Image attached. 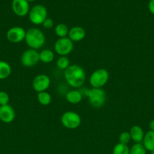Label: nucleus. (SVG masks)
I'll return each mask as SVG.
<instances>
[{
	"label": "nucleus",
	"instance_id": "17",
	"mask_svg": "<svg viewBox=\"0 0 154 154\" xmlns=\"http://www.w3.org/2000/svg\"><path fill=\"white\" fill-rule=\"evenodd\" d=\"M54 54L51 50L45 49L39 53V61L43 63H50L53 61Z\"/></svg>",
	"mask_w": 154,
	"mask_h": 154
},
{
	"label": "nucleus",
	"instance_id": "27",
	"mask_svg": "<svg viewBox=\"0 0 154 154\" xmlns=\"http://www.w3.org/2000/svg\"><path fill=\"white\" fill-rule=\"evenodd\" d=\"M148 8H149V12L152 14L154 15V0H150L148 4Z\"/></svg>",
	"mask_w": 154,
	"mask_h": 154
},
{
	"label": "nucleus",
	"instance_id": "3",
	"mask_svg": "<svg viewBox=\"0 0 154 154\" xmlns=\"http://www.w3.org/2000/svg\"><path fill=\"white\" fill-rule=\"evenodd\" d=\"M87 96L90 105L95 108H102L107 100V94L102 88L90 89L87 91Z\"/></svg>",
	"mask_w": 154,
	"mask_h": 154
},
{
	"label": "nucleus",
	"instance_id": "10",
	"mask_svg": "<svg viewBox=\"0 0 154 154\" xmlns=\"http://www.w3.org/2000/svg\"><path fill=\"white\" fill-rule=\"evenodd\" d=\"M11 8L18 17H25L30 12V4L27 0H12Z\"/></svg>",
	"mask_w": 154,
	"mask_h": 154
},
{
	"label": "nucleus",
	"instance_id": "14",
	"mask_svg": "<svg viewBox=\"0 0 154 154\" xmlns=\"http://www.w3.org/2000/svg\"><path fill=\"white\" fill-rule=\"evenodd\" d=\"M130 135L131 138L135 143H140L143 141V137H144V132L143 129L139 126H133L130 129Z\"/></svg>",
	"mask_w": 154,
	"mask_h": 154
},
{
	"label": "nucleus",
	"instance_id": "2",
	"mask_svg": "<svg viewBox=\"0 0 154 154\" xmlns=\"http://www.w3.org/2000/svg\"><path fill=\"white\" fill-rule=\"evenodd\" d=\"M26 44L31 49L37 50L42 48L45 43V37L44 33L39 29L30 28L26 32Z\"/></svg>",
	"mask_w": 154,
	"mask_h": 154
},
{
	"label": "nucleus",
	"instance_id": "5",
	"mask_svg": "<svg viewBox=\"0 0 154 154\" xmlns=\"http://www.w3.org/2000/svg\"><path fill=\"white\" fill-rule=\"evenodd\" d=\"M109 80V72L105 69H99L91 75L89 82L92 88H102Z\"/></svg>",
	"mask_w": 154,
	"mask_h": 154
},
{
	"label": "nucleus",
	"instance_id": "7",
	"mask_svg": "<svg viewBox=\"0 0 154 154\" xmlns=\"http://www.w3.org/2000/svg\"><path fill=\"white\" fill-rule=\"evenodd\" d=\"M73 50V42L68 37L58 38L54 43V51L60 57H66Z\"/></svg>",
	"mask_w": 154,
	"mask_h": 154
},
{
	"label": "nucleus",
	"instance_id": "26",
	"mask_svg": "<svg viewBox=\"0 0 154 154\" xmlns=\"http://www.w3.org/2000/svg\"><path fill=\"white\" fill-rule=\"evenodd\" d=\"M42 26H43L44 28L49 29L52 28L53 26H54V21L51 18L47 17L45 20L43 22V23H42Z\"/></svg>",
	"mask_w": 154,
	"mask_h": 154
},
{
	"label": "nucleus",
	"instance_id": "18",
	"mask_svg": "<svg viewBox=\"0 0 154 154\" xmlns=\"http://www.w3.org/2000/svg\"><path fill=\"white\" fill-rule=\"evenodd\" d=\"M11 73V67L8 63L0 61V80H4L8 78Z\"/></svg>",
	"mask_w": 154,
	"mask_h": 154
},
{
	"label": "nucleus",
	"instance_id": "1",
	"mask_svg": "<svg viewBox=\"0 0 154 154\" xmlns=\"http://www.w3.org/2000/svg\"><path fill=\"white\" fill-rule=\"evenodd\" d=\"M64 78L70 87L79 88L85 81V72L80 66L71 65L64 71Z\"/></svg>",
	"mask_w": 154,
	"mask_h": 154
},
{
	"label": "nucleus",
	"instance_id": "19",
	"mask_svg": "<svg viewBox=\"0 0 154 154\" xmlns=\"http://www.w3.org/2000/svg\"><path fill=\"white\" fill-rule=\"evenodd\" d=\"M37 99L39 104L45 106V105H48L51 103V100H52V98H51V96L50 95V93H48L46 91H44L38 93Z\"/></svg>",
	"mask_w": 154,
	"mask_h": 154
},
{
	"label": "nucleus",
	"instance_id": "9",
	"mask_svg": "<svg viewBox=\"0 0 154 154\" xmlns=\"http://www.w3.org/2000/svg\"><path fill=\"white\" fill-rule=\"evenodd\" d=\"M26 31L21 26H14L9 29L7 32L6 37L11 43L18 44L25 39Z\"/></svg>",
	"mask_w": 154,
	"mask_h": 154
},
{
	"label": "nucleus",
	"instance_id": "21",
	"mask_svg": "<svg viewBox=\"0 0 154 154\" xmlns=\"http://www.w3.org/2000/svg\"><path fill=\"white\" fill-rule=\"evenodd\" d=\"M130 148L126 144L118 143L115 145L113 150V154H129Z\"/></svg>",
	"mask_w": 154,
	"mask_h": 154
},
{
	"label": "nucleus",
	"instance_id": "23",
	"mask_svg": "<svg viewBox=\"0 0 154 154\" xmlns=\"http://www.w3.org/2000/svg\"><path fill=\"white\" fill-rule=\"evenodd\" d=\"M56 65H57V67L59 69L64 71L70 66V65H69V59L66 57H64V56L59 57L58 60H57Z\"/></svg>",
	"mask_w": 154,
	"mask_h": 154
},
{
	"label": "nucleus",
	"instance_id": "30",
	"mask_svg": "<svg viewBox=\"0 0 154 154\" xmlns=\"http://www.w3.org/2000/svg\"><path fill=\"white\" fill-rule=\"evenodd\" d=\"M150 154H154V150H153V151H151Z\"/></svg>",
	"mask_w": 154,
	"mask_h": 154
},
{
	"label": "nucleus",
	"instance_id": "24",
	"mask_svg": "<svg viewBox=\"0 0 154 154\" xmlns=\"http://www.w3.org/2000/svg\"><path fill=\"white\" fill-rule=\"evenodd\" d=\"M131 135H130L129 132H122L119 135V143L121 144H128L129 143V141H131Z\"/></svg>",
	"mask_w": 154,
	"mask_h": 154
},
{
	"label": "nucleus",
	"instance_id": "12",
	"mask_svg": "<svg viewBox=\"0 0 154 154\" xmlns=\"http://www.w3.org/2000/svg\"><path fill=\"white\" fill-rule=\"evenodd\" d=\"M16 117L15 111L9 105L0 106V120L5 123H10L14 121Z\"/></svg>",
	"mask_w": 154,
	"mask_h": 154
},
{
	"label": "nucleus",
	"instance_id": "6",
	"mask_svg": "<svg viewBox=\"0 0 154 154\" xmlns=\"http://www.w3.org/2000/svg\"><path fill=\"white\" fill-rule=\"evenodd\" d=\"M81 123V117L75 111H66L61 116L62 125L68 129H77Z\"/></svg>",
	"mask_w": 154,
	"mask_h": 154
},
{
	"label": "nucleus",
	"instance_id": "11",
	"mask_svg": "<svg viewBox=\"0 0 154 154\" xmlns=\"http://www.w3.org/2000/svg\"><path fill=\"white\" fill-rule=\"evenodd\" d=\"M51 84V80L46 75H37L33 81V90L38 93L46 91Z\"/></svg>",
	"mask_w": 154,
	"mask_h": 154
},
{
	"label": "nucleus",
	"instance_id": "16",
	"mask_svg": "<svg viewBox=\"0 0 154 154\" xmlns=\"http://www.w3.org/2000/svg\"><path fill=\"white\" fill-rule=\"evenodd\" d=\"M66 101L71 104H79L82 100V94L78 90H71L69 91L65 96Z\"/></svg>",
	"mask_w": 154,
	"mask_h": 154
},
{
	"label": "nucleus",
	"instance_id": "4",
	"mask_svg": "<svg viewBox=\"0 0 154 154\" xmlns=\"http://www.w3.org/2000/svg\"><path fill=\"white\" fill-rule=\"evenodd\" d=\"M29 19L34 25H41L48 17L47 8L42 5L33 6L29 12Z\"/></svg>",
	"mask_w": 154,
	"mask_h": 154
},
{
	"label": "nucleus",
	"instance_id": "22",
	"mask_svg": "<svg viewBox=\"0 0 154 154\" xmlns=\"http://www.w3.org/2000/svg\"><path fill=\"white\" fill-rule=\"evenodd\" d=\"M129 154H146V150L143 144L136 143L130 148Z\"/></svg>",
	"mask_w": 154,
	"mask_h": 154
},
{
	"label": "nucleus",
	"instance_id": "29",
	"mask_svg": "<svg viewBox=\"0 0 154 154\" xmlns=\"http://www.w3.org/2000/svg\"><path fill=\"white\" fill-rule=\"evenodd\" d=\"M27 2H34V1H36V0H27Z\"/></svg>",
	"mask_w": 154,
	"mask_h": 154
},
{
	"label": "nucleus",
	"instance_id": "8",
	"mask_svg": "<svg viewBox=\"0 0 154 154\" xmlns=\"http://www.w3.org/2000/svg\"><path fill=\"white\" fill-rule=\"evenodd\" d=\"M21 62L24 67H33L39 62V53L31 48L27 50L21 55Z\"/></svg>",
	"mask_w": 154,
	"mask_h": 154
},
{
	"label": "nucleus",
	"instance_id": "15",
	"mask_svg": "<svg viewBox=\"0 0 154 154\" xmlns=\"http://www.w3.org/2000/svg\"><path fill=\"white\" fill-rule=\"evenodd\" d=\"M143 145L146 150L151 152L154 150V132L149 131L144 135Z\"/></svg>",
	"mask_w": 154,
	"mask_h": 154
},
{
	"label": "nucleus",
	"instance_id": "13",
	"mask_svg": "<svg viewBox=\"0 0 154 154\" xmlns=\"http://www.w3.org/2000/svg\"><path fill=\"white\" fill-rule=\"evenodd\" d=\"M85 31L84 29L81 26H74L69 29L68 32V38L72 41V42H78L83 40L85 37Z\"/></svg>",
	"mask_w": 154,
	"mask_h": 154
},
{
	"label": "nucleus",
	"instance_id": "20",
	"mask_svg": "<svg viewBox=\"0 0 154 154\" xmlns=\"http://www.w3.org/2000/svg\"><path fill=\"white\" fill-rule=\"evenodd\" d=\"M54 32H55L56 35L59 38H65L68 35L69 29H68V27L65 24L59 23L55 26Z\"/></svg>",
	"mask_w": 154,
	"mask_h": 154
},
{
	"label": "nucleus",
	"instance_id": "28",
	"mask_svg": "<svg viewBox=\"0 0 154 154\" xmlns=\"http://www.w3.org/2000/svg\"><path fill=\"white\" fill-rule=\"evenodd\" d=\"M149 129H150L151 131L154 132V120H151L150 123H149Z\"/></svg>",
	"mask_w": 154,
	"mask_h": 154
},
{
	"label": "nucleus",
	"instance_id": "25",
	"mask_svg": "<svg viewBox=\"0 0 154 154\" xmlns=\"http://www.w3.org/2000/svg\"><path fill=\"white\" fill-rule=\"evenodd\" d=\"M9 100L10 98L8 94L5 91H0V106L8 105Z\"/></svg>",
	"mask_w": 154,
	"mask_h": 154
}]
</instances>
